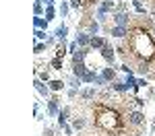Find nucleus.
<instances>
[{
    "instance_id": "f257e3e1",
    "label": "nucleus",
    "mask_w": 155,
    "mask_h": 136,
    "mask_svg": "<svg viewBox=\"0 0 155 136\" xmlns=\"http://www.w3.org/2000/svg\"><path fill=\"white\" fill-rule=\"evenodd\" d=\"M130 49L141 58V62H147L155 56V41L147 35V31L137 29L130 37Z\"/></svg>"
},
{
    "instance_id": "f03ea898",
    "label": "nucleus",
    "mask_w": 155,
    "mask_h": 136,
    "mask_svg": "<svg viewBox=\"0 0 155 136\" xmlns=\"http://www.w3.org/2000/svg\"><path fill=\"white\" fill-rule=\"evenodd\" d=\"M97 124L101 126V128H106L107 132L110 130H114L116 126H118V115L114 113V111H110V109H99V118H97Z\"/></svg>"
},
{
    "instance_id": "7ed1b4c3",
    "label": "nucleus",
    "mask_w": 155,
    "mask_h": 136,
    "mask_svg": "<svg viewBox=\"0 0 155 136\" xmlns=\"http://www.w3.org/2000/svg\"><path fill=\"white\" fill-rule=\"evenodd\" d=\"M114 21H116V25H120V27H126V25L130 23V14H126V12H116V14H114Z\"/></svg>"
},
{
    "instance_id": "20e7f679",
    "label": "nucleus",
    "mask_w": 155,
    "mask_h": 136,
    "mask_svg": "<svg viewBox=\"0 0 155 136\" xmlns=\"http://www.w3.org/2000/svg\"><path fill=\"white\" fill-rule=\"evenodd\" d=\"M91 33H79L77 35V43L81 46V48H85V46H91Z\"/></svg>"
},
{
    "instance_id": "39448f33",
    "label": "nucleus",
    "mask_w": 155,
    "mask_h": 136,
    "mask_svg": "<svg viewBox=\"0 0 155 136\" xmlns=\"http://www.w3.org/2000/svg\"><path fill=\"white\" fill-rule=\"evenodd\" d=\"M72 68H74V76H79V78H83L85 72H87L85 62H74V64H72Z\"/></svg>"
},
{
    "instance_id": "423d86ee",
    "label": "nucleus",
    "mask_w": 155,
    "mask_h": 136,
    "mask_svg": "<svg viewBox=\"0 0 155 136\" xmlns=\"http://www.w3.org/2000/svg\"><path fill=\"white\" fill-rule=\"evenodd\" d=\"M110 35H114V37H118V39H122V37L128 35V29H126V27H120V25H116V27L112 29V33H110Z\"/></svg>"
},
{
    "instance_id": "0eeeda50",
    "label": "nucleus",
    "mask_w": 155,
    "mask_h": 136,
    "mask_svg": "<svg viewBox=\"0 0 155 136\" xmlns=\"http://www.w3.org/2000/svg\"><path fill=\"white\" fill-rule=\"evenodd\" d=\"M106 46H107V41H106V39H104V37H95V35L91 37V48H93V49L106 48Z\"/></svg>"
},
{
    "instance_id": "6e6552de",
    "label": "nucleus",
    "mask_w": 155,
    "mask_h": 136,
    "mask_svg": "<svg viewBox=\"0 0 155 136\" xmlns=\"http://www.w3.org/2000/svg\"><path fill=\"white\" fill-rule=\"evenodd\" d=\"M87 54H89V49H87V48H81L79 52H74V54H72V64H74V62H83Z\"/></svg>"
},
{
    "instance_id": "1a4fd4ad",
    "label": "nucleus",
    "mask_w": 155,
    "mask_h": 136,
    "mask_svg": "<svg viewBox=\"0 0 155 136\" xmlns=\"http://www.w3.org/2000/svg\"><path fill=\"white\" fill-rule=\"evenodd\" d=\"M33 85H35L37 93H39L41 97H48V91H50V87H44V81H39V78H37V81L33 83Z\"/></svg>"
},
{
    "instance_id": "9d476101",
    "label": "nucleus",
    "mask_w": 155,
    "mask_h": 136,
    "mask_svg": "<svg viewBox=\"0 0 155 136\" xmlns=\"http://www.w3.org/2000/svg\"><path fill=\"white\" fill-rule=\"evenodd\" d=\"M101 56L106 58V62H110V64H112V62H114V49L110 48V46L101 48Z\"/></svg>"
},
{
    "instance_id": "9b49d317",
    "label": "nucleus",
    "mask_w": 155,
    "mask_h": 136,
    "mask_svg": "<svg viewBox=\"0 0 155 136\" xmlns=\"http://www.w3.org/2000/svg\"><path fill=\"white\" fill-rule=\"evenodd\" d=\"M128 120H130V124H134V126H137V124H141L145 120V115L141 113V111H132L130 115H128Z\"/></svg>"
},
{
    "instance_id": "f8f14e48",
    "label": "nucleus",
    "mask_w": 155,
    "mask_h": 136,
    "mask_svg": "<svg viewBox=\"0 0 155 136\" xmlns=\"http://www.w3.org/2000/svg\"><path fill=\"white\" fill-rule=\"evenodd\" d=\"M66 120H68V107H64V109L58 113V124L60 126H66Z\"/></svg>"
},
{
    "instance_id": "ddd939ff",
    "label": "nucleus",
    "mask_w": 155,
    "mask_h": 136,
    "mask_svg": "<svg viewBox=\"0 0 155 136\" xmlns=\"http://www.w3.org/2000/svg\"><path fill=\"white\" fill-rule=\"evenodd\" d=\"M33 23H35V29H46L50 21H48V19H41V17H35Z\"/></svg>"
},
{
    "instance_id": "4468645a",
    "label": "nucleus",
    "mask_w": 155,
    "mask_h": 136,
    "mask_svg": "<svg viewBox=\"0 0 155 136\" xmlns=\"http://www.w3.org/2000/svg\"><path fill=\"white\" fill-rule=\"evenodd\" d=\"M112 8H114V2L112 0H104L99 4V12H107V11H112Z\"/></svg>"
},
{
    "instance_id": "2eb2a0df",
    "label": "nucleus",
    "mask_w": 155,
    "mask_h": 136,
    "mask_svg": "<svg viewBox=\"0 0 155 136\" xmlns=\"http://www.w3.org/2000/svg\"><path fill=\"white\" fill-rule=\"evenodd\" d=\"M95 76H97V74L93 72V70H87V72H85V76L81 78V81H83V83H93V81H95Z\"/></svg>"
},
{
    "instance_id": "dca6fc26",
    "label": "nucleus",
    "mask_w": 155,
    "mask_h": 136,
    "mask_svg": "<svg viewBox=\"0 0 155 136\" xmlns=\"http://www.w3.org/2000/svg\"><path fill=\"white\" fill-rule=\"evenodd\" d=\"M66 33H68V29H66L64 25L56 29V37H58V39H62V41H64V37H66Z\"/></svg>"
},
{
    "instance_id": "f3484780",
    "label": "nucleus",
    "mask_w": 155,
    "mask_h": 136,
    "mask_svg": "<svg viewBox=\"0 0 155 136\" xmlns=\"http://www.w3.org/2000/svg\"><path fill=\"white\" fill-rule=\"evenodd\" d=\"M62 87H64L62 81H50V89L52 91H62Z\"/></svg>"
},
{
    "instance_id": "a211bd4d",
    "label": "nucleus",
    "mask_w": 155,
    "mask_h": 136,
    "mask_svg": "<svg viewBox=\"0 0 155 136\" xmlns=\"http://www.w3.org/2000/svg\"><path fill=\"white\" fill-rule=\"evenodd\" d=\"M48 111L52 113V115H54V113L58 111V101H56V99H52V101L48 103Z\"/></svg>"
},
{
    "instance_id": "6ab92c4d",
    "label": "nucleus",
    "mask_w": 155,
    "mask_h": 136,
    "mask_svg": "<svg viewBox=\"0 0 155 136\" xmlns=\"http://www.w3.org/2000/svg\"><path fill=\"white\" fill-rule=\"evenodd\" d=\"M81 97H83V99H91V97H95V89H85L83 93H81Z\"/></svg>"
},
{
    "instance_id": "aec40b11",
    "label": "nucleus",
    "mask_w": 155,
    "mask_h": 136,
    "mask_svg": "<svg viewBox=\"0 0 155 136\" xmlns=\"http://www.w3.org/2000/svg\"><path fill=\"white\" fill-rule=\"evenodd\" d=\"M101 76H104L106 81H110V78H114V76H116V72H114L112 68H104V74H101Z\"/></svg>"
},
{
    "instance_id": "412c9836",
    "label": "nucleus",
    "mask_w": 155,
    "mask_h": 136,
    "mask_svg": "<svg viewBox=\"0 0 155 136\" xmlns=\"http://www.w3.org/2000/svg\"><path fill=\"white\" fill-rule=\"evenodd\" d=\"M112 89L122 93V91H128V85H126V83H116V85H112Z\"/></svg>"
},
{
    "instance_id": "4be33fe9",
    "label": "nucleus",
    "mask_w": 155,
    "mask_h": 136,
    "mask_svg": "<svg viewBox=\"0 0 155 136\" xmlns=\"http://www.w3.org/2000/svg\"><path fill=\"white\" fill-rule=\"evenodd\" d=\"M46 19H48V21H52V19H54V6H52V4H48V6H46Z\"/></svg>"
},
{
    "instance_id": "5701e85b",
    "label": "nucleus",
    "mask_w": 155,
    "mask_h": 136,
    "mask_svg": "<svg viewBox=\"0 0 155 136\" xmlns=\"http://www.w3.org/2000/svg\"><path fill=\"white\" fill-rule=\"evenodd\" d=\"M72 126H74L77 130H81V128H83V126H85V120H83V118H77V120L72 122Z\"/></svg>"
},
{
    "instance_id": "b1692460",
    "label": "nucleus",
    "mask_w": 155,
    "mask_h": 136,
    "mask_svg": "<svg viewBox=\"0 0 155 136\" xmlns=\"http://www.w3.org/2000/svg\"><path fill=\"white\" fill-rule=\"evenodd\" d=\"M52 66H54L56 70H62V58H54V62H52Z\"/></svg>"
},
{
    "instance_id": "393cba45",
    "label": "nucleus",
    "mask_w": 155,
    "mask_h": 136,
    "mask_svg": "<svg viewBox=\"0 0 155 136\" xmlns=\"http://www.w3.org/2000/svg\"><path fill=\"white\" fill-rule=\"evenodd\" d=\"M33 11H35V17H39V14L44 12V6H41V2H35V8H33Z\"/></svg>"
},
{
    "instance_id": "a878e982",
    "label": "nucleus",
    "mask_w": 155,
    "mask_h": 136,
    "mask_svg": "<svg viewBox=\"0 0 155 136\" xmlns=\"http://www.w3.org/2000/svg\"><path fill=\"white\" fill-rule=\"evenodd\" d=\"M66 12H68V4H66V2H62V6H60V14H62V17H66Z\"/></svg>"
},
{
    "instance_id": "bb28decb",
    "label": "nucleus",
    "mask_w": 155,
    "mask_h": 136,
    "mask_svg": "<svg viewBox=\"0 0 155 136\" xmlns=\"http://www.w3.org/2000/svg\"><path fill=\"white\" fill-rule=\"evenodd\" d=\"M97 29H99V25H97L95 21H93V23L89 25V33H97Z\"/></svg>"
},
{
    "instance_id": "cd10ccee",
    "label": "nucleus",
    "mask_w": 155,
    "mask_h": 136,
    "mask_svg": "<svg viewBox=\"0 0 155 136\" xmlns=\"http://www.w3.org/2000/svg\"><path fill=\"white\" fill-rule=\"evenodd\" d=\"M46 46H48V43H35V52H37V54H41V52L46 49Z\"/></svg>"
},
{
    "instance_id": "c85d7f7f",
    "label": "nucleus",
    "mask_w": 155,
    "mask_h": 136,
    "mask_svg": "<svg viewBox=\"0 0 155 136\" xmlns=\"http://www.w3.org/2000/svg\"><path fill=\"white\" fill-rule=\"evenodd\" d=\"M141 87H147V81H145V78H139V81H137V89H141ZM137 89H134V91H137Z\"/></svg>"
},
{
    "instance_id": "c756f323",
    "label": "nucleus",
    "mask_w": 155,
    "mask_h": 136,
    "mask_svg": "<svg viewBox=\"0 0 155 136\" xmlns=\"http://www.w3.org/2000/svg\"><path fill=\"white\" fill-rule=\"evenodd\" d=\"M93 83H95V85H104V83H106V78H104V76H95V81H93Z\"/></svg>"
},
{
    "instance_id": "7c9ffc66",
    "label": "nucleus",
    "mask_w": 155,
    "mask_h": 136,
    "mask_svg": "<svg viewBox=\"0 0 155 136\" xmlns=\"http://www.w3.org/2000/svg\"><path fill=\"white\" fill-rule=\"evenodd\" d=\"M39 81H50V74L48 72H39Z\"/></svg>"
},
{
    "instance_id": "2f4dec72",
    "label": "nucleus",
    "mask_w": 155,
    "mask_h": 136,
    "mask_svg": "<svg viewBox=\"0 0 155 136\" xmlns=\"http://www.w3.org/2000/svg\"><path fill=\"white\" fill-rule=\"evenodd\" d=\"M48 4H54V0H48Z\"/></svg>"
},
{
    "instance_id": "473e14b6",
    "label": "nucleus",
    "mask_w": 155,
    "mask_h": 136,
    "mask_svg": "<svg viewBox=\"0 0 155 136\" xmlns=\"http://www.w3.org/2000/svg\"><path fill=\"white\" fill-rule=\"evenodd\" d=\"M37 2H39V0H37Z\"/></svg>"
}]
</instances>
